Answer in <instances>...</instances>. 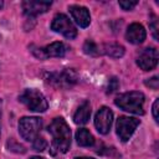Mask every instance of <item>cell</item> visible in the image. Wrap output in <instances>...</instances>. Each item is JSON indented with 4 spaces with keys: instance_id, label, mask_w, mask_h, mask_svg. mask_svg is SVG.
<instances>
[{
    "instance_id": "cell-5",
    "label": "cell",
    "mask_w": 159,
    "mask_h": 159,
    "mask_svg": "<svg viewBox=\"0 0 159 159\" xmlns=\"http://www.w3.org/2000/svg\"><path fill=\"white\" fill-rule=\"evenodd\" d=\"M77 80H78L77 73L72 68H66V70H63L61 72L50 73L48 77L46 78V81L48 83H51L55 87H61V88L72 87L73 84H76Z\"/></svg>"
},
{
    "instance_id": "cell-24",
    "label": "cell",
    "mask_w": 159,
    "mask_h": 159,
    "mask_svg": "<svg viewBox=\"0 0 159 159\" xmlns=\"http://www.w3.org/2000/svg\"><path fill=\"white\" fill-rule=\"evenodd\" d=\"M75 159H94V158H87V157H80V158H75Z\"/></svg>"
},
{
    "instance_id": "cell-10",
    "label": "cell",
    "mask_w": 159,
    "mask_h": 159,
    "mask_svg": "<svg viewBox=\"0 0 159 159\" xmlns=\"http://www.w3.org/2000/svg\"><path fill=\"white\" fill-rule=\"evenodd\" d=\"M34 55L41 60L48 58V57H62L66 53V46L62 42H52L45 47L32 50Z\"/></svg>"
},
{
    "instance_id": "cell-23",
    "label": "cell",
    "mask_w": 159,
    "mask_h": 159,
    "mask_svg": "<svg viewBox=\"0 0 159 159\" xmlns=\"http://www.w3.org/2000/svg\"><path fill=\"white\" fill-rule=\"evenodd\" d=\"M158 106H159V99H155L154 104H153V117H154L155 122H158Z\"/></svg>"
},
{
    "instance_id": "cell-1",
    "label": "cell",
    "mask_w": 159,
    "mask_h": 159,
    "mask_svg": "<svg viewBox=\"0 0 159 159\" xmlns=\"http://www.w3.org/2000/svg\"><path fill=\"white\" fill-rule=\"evenodd\" d=\"M47 129L53 139L52 148L61 153H66L71 145V129L66 120L62 117H57L50 123Z\"/></svg>"
},
{
    "instance_id": "cell-16",
    "label": "cell",
    "mask_w": 159,
    "mask_h": 159,
    "mask_svg": "<svg viewBox=\"0 0 159 159\" xmlns=\"http://www.w3.org/2000/svg\"><path fill=\"white\" fill-rule=\"evenodd\" d=\"M101 53H106L107 56L114 57V58H119L124 55V47L119 43H104L102 46V51Z\"/></svg>"
},
{
    "instance_id": "cell-19",
    "label": "cell",
    "mask_w": 159,
    "mask_h": 159,
    "mask_svg": "<svg viewBox=\"0 0 159 159\" xmlns=\"http://www.w3.org/2000/svg\"><path fill=\"white\" fill-rule=\"evenodd\" d=\"M119 87V82L116 77H112L108 82V87H107V93H113L116 89H118Z\"/></svg>"
},
{
    "instance_id": "cell-13",
    "label": "cell",
    "mask_w": 159,
    "mask_h": 159,
    "mask_svg": "<svg viewBox=\"0 0 159 159\" xmlns=\"http://www.w3.org/2000/svg\"><path fill=\"white\" fill-rule=\"evenodd\" d=\"M145 37H147V32H145V29L143 27V25L134 22L128 26L127 32H125V39L130 43L139 45L145 40Z\"/></svg>"
},
{
    "instance_id": "cell-9",
    "label": "cell",
    "mask_w": 159,
    "mask_h": 159,
    "mask_svg": "<svg viewBox=\"0 0 159 159\" xmlns=\"http://www.w3.org/2000/svg\"><path fill=\"white\" fill-rule=\"evenodd\" d=\"M113 122V112L108 107H101L94 117V125L101 134H107Z\"/></svg>"
},
{
    "instance_id": "cell-18",
    "label": "cell",
    "mask_w": 159,
    "mask_h": 159,
    "mask_svg": "<svg viewBox=\"0 0 159 159\" xmlns=\"http://www.w3.org/2000/svg\"><path fill=\"white\" fill-rule=\"evenodd\" d=\"M46 147H47L46 139L42 138V137H40V135H37V137L32 140V148H34L35 150H37V152H42L43 149H46Z\"/></svg>"
},
{
    "instance_id": "cell-14",
    "label": "cell",
    "mask_w": 159,
    "mask_h": 159,
    "mask_svg": "<svg viewBox=\"0 0 159 159\" xmlns=\"http://www.w3.org/2000/svg\"><path fill=\"white\" fill-rule=\"evenodd\" d=\"M91 117V106H89V102L84 101L76 111V113L73 114V122L76 124H86L88 122Z\"/></svg>"
},
{
    "instance_id": "cell-21",
    "label": "cell",
    "mask_w": 159,
    "mask_h": 159,
    "mask_svg": "<svg viewBox=\"0 0 159 159\" xmlns=\"http://www.w3.org/2000/svg\"><path fill=\"white\" fill-rule=\"evenodd\" d=\"M145 84L148 87L153 88V89H158V87H159V80H158L157 76H154V77L149 78V81H145Z\"/></svg>"
},
{
    "instance_id": "cell-8",
    "label": "cell",
    "mask_w": 159,
    "mask_h": 159,
    "mask_svg": "<svg viewBox=\"0 0 159 159\" xmlns=\"http://www.w3.org/2000/svg\"><path fill=\"white\" fill-rule=\"evenodd\" d=\"M158 63V50L155 47H147L140 51L137 57V65L143 71L153 70Z\"/></svg>"
},
{
    "instance_id": "cell-4",
    "label": "cell",
    "mask_w": 159,
    "mask_h": 159,
    "mask_svg": "<svg viewBox=\"0 0 159 159\" xmlns=\"http://www.w3.org/2000/svg\"><path fill=\"white\" fill-rule=\"evenodd\" d=\"M41 127H42V120L41 118L37 117H24L19 122L20 135L27 142H32L37 137Z\"/></svg>"
},
{
    "instance_id": "cell-15",
    "label": "cell",
    "mask_w": 159,
    "mask_h": 159,
    "mask_svg": "<svg viewBox=\"0 0 159 159\" xmlns=\"http://www.w3.org/2000/svg\"><path fill=\"white\" fill-rule=\"evenodd\" d=\"M76 140H77V144L81 147H92L94 144L93 135L86 128H81L76 132Z\"/></svg>"
},
{
    "instance_id": "cell-6",
    "label": "cell",
    "mask_w": 159,
    "mask_h": 159,
    "mask_svg": "<svg viewBox=\"0 0 159 159\" xmlns=\"http://www.w3.org/2000/svg\"><path fill=\"white\" fill-rule=\"evenodd\" d=\"M51 29L55 32H58L67 39H75L77 36V30H76L75 25L63 14H57L53 17L52 24H51Z\"/></svg>"
},
{
    "instance_id": "cell-20",
    "label": "cell",
    "mask_w": 159,
    "mask_h": 159,
    "mask_svg": "<svg viewBox=\"0 0 159 159\" xmlns=\"http://www.w3.org/2000/svg\"><path fill=\"white\" fill-rule=\"evenodd\" d=\"M137 4L138 1H119V6L123 10H132Z\"/></svg>"
},
{
    "instance_id": "cell-26",
    "label": "cell",
    "mask_w": 159,
    "mask_h": 159,
    "mask_svg": "<svg viewBox=\"0 0 159 159\" xmlns=\"http://www.w3.org/2000/svg\"><path fill=\"white\" fill-rule=\"evenodd\" d=\"M31 159H45V158H41V157H32Z\"/></svg>"
},
{
    "instance_id": "cell-2",
    "label": "cell",
    "mask_w": 159,
    "mask_h": 159,
    "mask_svg": "<svg viewBox=\"0 0 159 159\" xmlns=\"http://www.w3.org/2000/svg\"><path fill=\"white\" fill-rule=\"evenodd\" d=\"M144 94L142 92L138 91H132V92H125L119 94L116 99L114 103L117 107H119L123 111H127L129 113H134V114H143L144 109Z\"/></svg>"
},
{
    "instance_id": "cell-17",
    "label": "cell",
    "mask_w": 159,
    "mask_h": 159,
    "mask_svg": "<svg viewBox=\"0 0 159 159\" xmlns=\"http://www.w3.org/2000/svg\"><path fill=\"white\" fill-rule=\"evenodd\" d=\"M83 51L87 53V55H91V56H98L101 53V47L94 43L92 40H87L83 45Z\"/></svg>"
},
{
    "instance_id": "cell-11",
    "label": "cell",
    "mask_w": 159,
    "mask_h": 159,
    "mask_svg": "<svg viewBox=\"0 0 159 159\" xmlns=\"http://www.w3.org/2000/svg\"><path fill=\"white\" fill-rule=\"evenodd\" d=\"M51 1H36V0H27V1H22V10L24 14L29 17H35L39 14H43L46 12L50 6H51Z\"/></svg>"
},
{
    "instance_id": "cell-3",
    "label": "cell",
    "mask_w": 159,
    "mask_h": 159,
    "mask_svg": "<svg viewBox=\"0 0 159 159\" xmlns=\"http://www.w3.org/2000/svg\"><path fill=\"white\" fill-rule=\"evenodd\" d=\"M19 99L32 112H45L48 106L45 96L37 89H25Z\"/></svg>"
},
{
    "instance_id": "cell-12",
    "label": "cell",
    "mask_w": 159,
    "mask_h": 159,
    "mask_svg": "<svg viewBox=\"0 0 159 159\" xmlns=\"http://www.w3.org/2000/svg\"><path fill=\"white\" fill-rule=\"evenodd\" d=\"M70 14L72 16V19L76 21V24L80 27H87L91 22V16L89 12L87 10V7L81 6V5H71L68 7Z\"/></svg>"
},
{
    "instance_id": "cell-7",
    "label": "cell",
    "mask_w": 159,
    "mask_h": 159,
    "mask_svg": "<svg viewBox=\"0 0 159 159\" xmlns=\"http://www.w3.org/2000/svg\"><path fill=\"white\" fill-rule=\"evenodd\" d=\"M138 125H139V119H137L134 117L120 116L116 124L117 135L119 137V139L122 142H127V140H129V138L132 137V134L134 133V130L137 129Z\"/></svg>"
},
{
    "instance_id": "cell-22",
    "label": "cell",
    "mask_w": 159,
    "mask_h": 159,
    "mask_svg": "<svg viewBox=\"0 0 159 159\" xmlns=\"http://www.w3.org/2000/svg\"><path fill=\"white\" fill-rule=\"evenodd\" d=\"M149 27L152 29V32H153V36H154V39L157 40L158 39V22H157V19L155 17H153V20L150 21V24H149Z\"/></svg>"
},
{
    "instance_id": "cell-25",
    "label": "cell",
    "mask_w": 159,
    "mask_h": 159,
    "mask_svg": "<svg viewBox=\"0 0 159 159\" xmlns=\"http://www.w3.org/2000/svg\"><path fill=\"white\" fill-rule=\"evenodd\" d=\"M0 119H1V99H0ZM0 129H1V125H0Z\"/></svg>"
}]
</instances>
